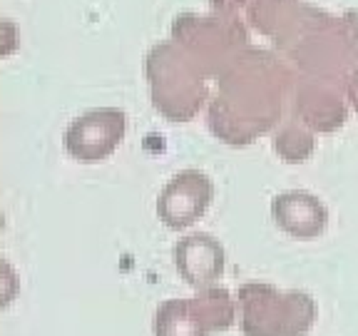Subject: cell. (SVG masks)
<instances>
[{"label": "cell", "instance_id": "3957f363", "mask_svg": "<svg viewBox=\"0 0 358 336\" xmlns=\"http://www.w3.org/2000/svg\"><path fill=\"white\" fill-rule=\"evenodd\" d=\"M177 272L187 284L196 289H207L224 272V249L212 234H189L174 246Z\"/></svg>", "mask_w": 358, "mask_h": 336}, {"label": "cell", "instance_id": "277c9868", "mask_svg": "<svg viewBox=\"0 0 358 336\" xmlns=\"http://www.w3.org/2000/svg\"><path fill=\"white\" fill-rule=\"evenodd\" d=\"M271 214L276 224L286 234L296 239H313L326 230L329 224V212L311 192L291 190L284 195L274 197L271 202Z\"/></svg>", "mask_w": 358, "mask_h": 336}, {"label": "cell", "instance_id": "7a4b0ae2", "mask_svg": "<svg viewBox=\"0 0 358 336\" xmlns=\"http://www.w3.org/2000/svg\"><path fill=\"white\" fill-rule=\"evenodd\" d=\"M214 197L212 179L199 169H182L157 197V214L169 230H187L207 212Z\"/></svg>", "mask_w": 358, "mask_h": 336}, {"label": "cell", "instance_id": "5b68a950", "mask_svg": "<svg viewBox=\"0 0 358 336\" xmlns=\"http://www.w3.org/2000/svg\"><path fill=\"white\" fill-rule=\"evenodd\" d=\"M155 336H207V329L187 299H169L157 309Z\"/></svg>", "mask_w": 358, "mask_h": 336}, {"label": "cell", "instance_id": "8992f818", "mask_svg": "<svg viewBox=\"0 0 358 336\" xmlns=\"http://www.w3.org/2000/svg\"><path fill=\"white\" fill-rule=\"evenodd\" d=\"M189 302L199 321L204 324V329H207V334L227 329L231 324V302L224 289H201Z\"/></svg>", "mask_w": 358, "mask_h": 336}, {"label": "cell", "instance_id": "6da1fadb", "mask_svg": "<svg viewBox=\"0 0 358 336\" xmlns=\"http://www.w3.org/2000/svg\"><path fill=\"white\" fill-rule=\"evenodd\" d=\"M127 118L117 107H97L75 118L65 130V150L80 164H97L124 140Z\"/></svg>", "mask_w": 358, "mask_h": 336}, {"label": "cell", "instance_id": "52a82bcc", "mask_svg": "<svg viewBox=\"0 0 358 336\" xmlns=\"http://www.w3.org/2000/svg\"><path fill=\"white\" fill-rule=\"evenodd\" d=\"M15 38V22L13 20H3V43H0V55H10L13 50L17 48V40Z\"/></svg>", "mask_w": 358, "mask_h": 336}]
</instances>
